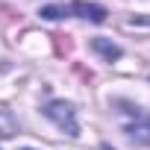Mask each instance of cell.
<instances>
[{"label": "cell", "instance_id": "6da1fadb", "mask_svg": "<svg viewBox=\"0 0 150 150\" xmlns=\"http://www.w3.org/2000/svg\"><path fill=\"white\" fill-rule=\"evenodd\" d=\"M44 115L59 127V129H65L71 138H77L80 135V124H77V109H74L71 103H65V100H50L47 106H44Z\"/></svg>", "mask_w": 150, "mask_h": 150}, {"label": "cell", "instance_id": "7a4b0ae2", "mask_svg": "<svg viewBox=\"0 0 150 150\" xmlns=\"http://www.w3.org/2000/svg\"><path fill=\"white\" fill-rule=\"evenodd\" d=\"M124 106H127L124 112H129V115L135 118L132 124L124 127L127 138H129L132 144H144V147H150V115H144L138 106H129V103H124Z\"/></svg>", "mask_w": 150, "mask_h": 150}, {"label": "cell", "instance_id": "3957f363", "mask_svg": "<svg viewBox=\"0 0 150 150\" xmlns=\"http://www.w3.org/2000/svg\"><path fill=\"white\" fill-rule=\"evenodd\" d=\"M68 15H77V18H86V21L103 24L109 12H106L103 6H97V3H86V0H74V3H71V9H68Z\"/></svg>", "mask_w": 150, "mask_h": 150}, {"label": "cell", "instance_id": "277c9868", "mask_svg": "<svg viewBox=\"0 0 150 150\" xmlns=\"http://www.w3.org/2000/svg\"><path fill=\"white\" fill-rule=\"evenodd\" d=\"M91 47L106 59V62H115V59H121V47L115 44V41H109V38H91Z\"/></svg>", "mask_w": 150, "mask_h": 150}, {"label": "cell", "instance_id": "5b68a950", "mask_svg": "<svg viewBox=\"0 0 150 150\" xmlns=\"http://www.w3.org/2000/svg\"><path fill=\"white\" fill-rule=\"evenodd\" d=\"M18 132V121L12 118V112L0 109V138H12Z\"/></svg>", "mask_w": 150, "mask_h": 150}, {"label": "cell", "instance_id": "8992f818", "mask_svg": "<svg viewBox=\"0 0 150 150\" xmlns=\"http://www.w3.org/2000/svg\"><path fill=\"white\" fill-rule=\"evenodd\" d=\"M62 15H68V9H62V6H44L41 9V18H47V21H56Z\"/></svg>", "mask_w": 150, "mask_h": 150}, {"label": "cell", "instance_id": "52a82bcc", "mask_svg": "<svg viewBox=\"0 0 150 150\" xmlns=\"http://www.w3.org/2000/svg\"><path fill=\"white\" fill-rule=\"evenodd\" d=\"M24 150H33V147H24Z\"/></svg>", "mask_w": 150, "mask_h": 150}, {"label": "cell", "instance_id": "ba28073f", "mask_svg": "<svg viewBox=\"0 0 150 150\" xmlns=\"http://www.w3.org/2000/svg\"><path fill=\"white\" fill-rule=\"evenodd\" d=\"M103 150H109V147H103Z\"/></svg>", "mask_w": 150, "mask_h": 150}]
</instances>
